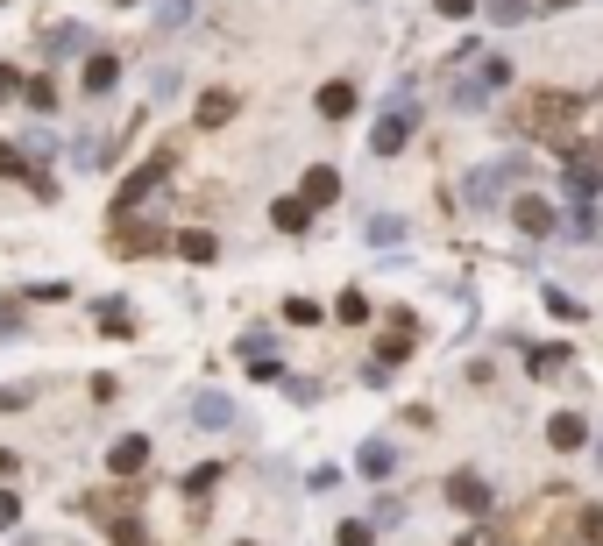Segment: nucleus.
Masks as SVG:
<instances>
[{
  "instance_id": "obj_1",
  "label": "nucleus",
  "mask_w": 603,
  "mask_h": 546,
  "mask_svg": "<svg viewBox=\"0 0 603 546\" xmlns=\"http://www.w3.org/2000/svg\"><path fill=\"white\" fill-rule=\"evenodd\" d=\"M412 128H419V114L391 100V107H384V121H376V128H369V149H376V156H398V149L412 142Z\"/></svg>"
},
{
  "instance_id": "obj_2",
  "label": "nucleus",
  "mask_w": 603,
  "mask_h": 546,
  "mask_svg": "<svg viewBox=\"0 0 603 546\" xmlns=\"http://www.w3.org/2000/svg\"><path fill=\"white\" fill-rule=\"evenodd\" d=\"M164 178H171V156H157V164H142V171H135V178H128V185L114 192V220H128V213H135V206H142L149 192H157Z\"/></svg>"
},
{
  "instance_id": "obj_3",
  "label": "nucleus",
  "mask_w": 603,
  "mask_h": 546,
  "mask_svg": "<svg viewBox=\"0 0 603 546\" xmlns=\"http://www.w3.org/2000/svg\"><path fill=\"white\" fill-rule=\"evenodd\" d=\"M596 178H603V149H596V142H582V149L568 156V192H575V206H589V199H596Z\"/></svg>"
},
{
  "instance_id": "obj_4",
  "label": "nucleus",
  "mask_w": 603,
  "mask_h": 546,
  "mask_svg": "<svg viewBox=\"0 0 603 546\" xmlns=\"http://www.w3.org/2000/svg\"><path fill=\"white\" fill-rule=\"evenodd\" d=\"M568 121H575V93H540L533 100V128L540 135H568Z\"/></svg>"
},
{
  "instance_id": "obj_5",
  "label": "nucleus",
  "mask_w": 603,
  "mask_h": 546,
  "mask_svg": "<svg viewBox=\"0 0 603 546\" xmlns=\"http://www.w3.org/2000/svg\"><path fill=\"white\" fill-rule=\"evenodd\" d=\"M192 419H199L206 433H220V426L235 419V398H228V390H199V398H192Z\"/></svg>"
},
{
  "instance_id": "obj_6",
  "label": "nucleus",
  "mask_w": 603,
  "mask_h": 546,
  "mask_svg": "<svg viewBox=\"0 0 603 546\" xmlns=\"http://www.w3.org/2000/svg\"><path fill=\"white\" fill-rule=\"evenodd\" d=\"M355 468H362L369 483H384L391 468H398V454H391V440H362V447H355Z\"/></svg>"
},
{
  "instance_id": "obj_7",
  "label": "nucleus",
  "mask_w": 603,
  "mask_h": 546,
  "mask_svg": "<svg viewBox=\"0 0 603 546\" xmlns=\"http://www.w3.org/2000/svg\"><path fill=\"white\" fill-rule=\"evenodd\" d=\"M547 440H554L561 454H575V447L589 440V419H582V412H554V419H547Z\"/></svg>"
},
{
  "instance_id": "obj_8",
  "label": "nucleus",
  "mask_w": 603,
  "mask_h": 546,
  "mask_svg": "<svg viewBox=\"0 0 603 546\" xmlns=\"http://www.w3.org/2000/svg\"><path fill=\"white\" fill-rule=\"evenodd\" d=\"M511 220H518L525 234H554V206H547V199H533V192L511 199Z\"/></svg>"
},
{
  "instance_id": "obj_9",
  "label": "nucleus",
  "mask_w": 603,
  "mask_h": 546,
  "mask_svg": "<svg viewBox=\"0 0 603 546\" xmlns=\"http://www.w3.org/2000/svg\"><path fill=\"white\" fill-rule=\"evenodd\" d=\"M142 461H149V440H142V433L114 440V454H107V468H114V476H142Z\"/></svg>"
},
{
  "instance_id": "obj_10",
  "label": "nucleus",
  "mask_w": 603,
  "mask_h": 546,
  "mask_svg": "<svg viewBox=\"0 0 603 546\" xmlns=\"http://www.w3.org/2000/svg\"><path fill=\"white\" fill-rule=\"evenodd\" d=\"M504 178H518V164H490V171H476V178H469V192H462V199H469V206H490V199H497V185H504Z\"/></svg>"
},
{
  "instance_id": "obj_11",
  "label": "nucleus",
  "mask_w": 603,
  "mask_h": 546,
  "mask_svg": "<svg viewBox=\"0 0 603 546\" xmlns=\"http://www.w3.org/2000/svg\"><path fill=\"white\" fill-rule=\"evenodd\" d=\"M447 497H455L462 511H476V518L490 511V483H483V476H455V483H447Z\"/></svg>"
},
{
  "instance_id": "obj_12",
  "label": "nucleus",
  "mask_w": 603,
  "mask_h": 546,
  "mask_svg": "<svg viewBox=\"0 0 603 546\" xmlns=\"http://www.w3.org/2000/svg\"><path fill=\"white\" fill-rule=\"evenodd\" d=\"M327 199H341V171L334 164H313L306 171V206H327Z\"/></svg>"
},
{
  "instance_id": "obj_13",
  "label": "nucleus",
  "mask_w": 603,
  "mask_h": 546,
  "mask_svg": "<svg viewBox=\"0 0 603 546\" xmlns=\"http://www.w3.org/2000/svg\"><path fill=\"white\" fill-rule=\"evenodd\" d=\"M320 114H327V121H348V114H355V86H348V78L320 86Z\"/></svg>"
},
{
  "instance_id": "obj_14",
  "label": "nucleus",
  "mask_w": 603,
  "mask_h": 546,
  "mask_svg": "<svg viewBox=\"0 0 603 546\" xmlns=\"http://www.w3.org/2000/svg\"><path fill=\"white\" fill-rule=\"evenodd\" d=\"M228 121H235V93L220 86V93H206V100H199V128H228Z\"/></svg>"
},
{
  "instance_id": "obj_15",
  "label": "nucleus",
  "mask_w": 603,
  "mask_h": 546,
  "mask_svg": "<svg viewBox=\"0 0 603 546\" xmlns=\"http://www.w3.org/2000/svg\"><path fill=\"white\" fill-rule=\"evenodd\" d=\"M270 220H277L284 234H306V227H313V206H306V199H277V206H270Z\"/></svg>"
},
{
  "instance_id": "obj_16",
  "label": "nucleus",
  "mask_w": 603,
  "mask_h": 546,
  "mask_svg": "<svg viewBox=\"0 0 603 546\" xmlns=\"http://www.w3.org/2000/svg\"><path fill=\"white\" fill-rule=\"evenodd\" d=\"M114 78H121V57H86V93H114Z\"/></svg>"
},
{
  "instance_id": "obj_17",
  "label": "nucleus",
  "mask_w": 603,
  "mask_h": 546,
  "mask_svg": "<svg viewBox=\"0 0 603 546\" xmlns=\"http://www.w3.org/2000/svg\"><path fill=\"white\" fill-rule=\"evenodd\" d=\"M405 242V220L398 213H369V249H398Z\"/></svg>"
},
{
  "instance_id": "obj_18",
  "label": "nucleus",
  "mask_w": 603,
  "mask_h": 546,
  "mask_svg": "<svg viewBox=\"0 0 603 546\" xmlns=\"http://www.w3.org/2000/svg\"><path fill=\"white\" fill-rule=\"evenodd\" d=\"M178 256H185V263H213V256H220V242L192 227V234H178Z\"/></svg>"
},
{
  "instance_id": "obj_19",
  "label": "nucleus",
  "mask_w": 603,
  "mask_h": 546,
  "mask_svg": "<svg viewBox=\"0 0 603 546\" xmlns=\"http://www.w3.org/2000/svg\"><path fill=\"white\" fill-rule=\"evenodd\" d=\"M490 22H533V0H490Z\"/></svg>"
},
{
  "instance_id": "obj_20",
  "label": "nucleus",
  "mask_w": 603,
  "mask_h": 546,
  "mask_svg": "<svg viewBox=\"0 0 603 546\" xmlns=\"http://www.w3.org/2000/svg\"><path fill=\"white\" fill-rule=\"evenodd\" d=\"M50 50H57V57H71V50H86V29H79V22H64V29H50Z\"/></svg>"
},
{
  "instance_id": "obj_21",
  "label": "nucleus",
  "mask_w": 603,
  "mask_h": 546,
  "mask_svg": "<svg viewBox=\"0 0 603 546\" xmlns=\"http://www.w3.org/2000/svg\"><path fill=\"white\" fill-rule=\"evenodd\" d=\"M476 78H483L490 93H497V86H511V57H483V64H476Z\"/></svg>"
},
{
  "instance_id": "obj_22",
  "label": "nucleus",
  "mask_w": 603,
  "mask_h": 546,
  "mask_svg": "<svg viewBox=\"0 0 603 546\" xmlns=\"http://www.w3.org/2000/svg\"><path fill=\"white\" fill-rule=\"evenodd\" d=\"M334 312H341L348 327H362V320H369V298H362V291H341V305H334Z\"/></svg>"
},
{
  "instance_id": "obj_23",
  "label": "nucleus",
  "mask_w": 603,
  "mask_h": 546,
  "mask_svg": "<svg viewBox=\"0 0 603 546\" xmlns=\"http://www.w3.org/2000/svg\"><path fill=\"white\" fill-rule=\"evenodd\" d=\"M284 320H291V327H313L320 305H313V298H284Z\"/></svg>"
},
{
  "instance_id": "obj_24",
  "label": "nucleus",
  "mask_w": 603,
  "mask_h": 546,
  "mask_svg": "<svg viewBox=\"0 0 603 546\" xmlns=\"http://www.w3.org/2000/svg\"><path fill=\"white\" fill-rule=\"evenodd\" d=\"M561 362H568V348H533V376H561Z\"/></svg>"
},
{
  "instance_id": "obj_25",
  "label": "nucleus",
  "mask_w": 603,
  "mask_h": 546,
  "mask_svg": "<svg viewBox=\"0 0 603 546\" xmlns=\"http://www.w3.org/2000/svg\"><path fill=\"white\" fill-rule=\"evenodd\" d=\"M22 93H29V107H43V114L57 107V86H50V78H29V86H22Z\"/></svg>"
},
{
  "instance_id": "obj_26",
  "label": "nucleus",
  "mask_w": 603,
  "mask_h": 546,
  "mask_svg": "<svg viewBox=\"0 0 603 546\" xmlns=\"http://www.w3.org/2000/svg\"><path fill=\"white\" fill-rule=\"evenodd\" d=\"M157 22H164V29H185V22H192V0H164Z\"/></svg>"
},
{
  "instance_id": "obj_27",
  "label": "nucleus",
  "mask_w": 603,
  "mask_h": 546,
  "mask_svg": "<svg viewBox=\"0 0 603 546\" xmlns=\"http://www.w3.org/2000/svg\"><path fill=\"white\" fill-rule=\"evenodd\" d=\"M582 539H589V546H603V504H589V511H582Z\"/></svg>"
},
{
  "instance_id": "obj_28",
  "label": "nucleus",
  "mask_w": 603,
  "mask_h": 546,
  "mask_svg": "<svg viewBox=\"0 0 603 546\" xmlns=\"http://www.w3.org/2000/svg\"><path fill=\"white\" fill-rule=\"evenodd\" d=\"M547 305L561 312V320H582V298H568V291H547Z\"/></svg>"
},
{
  "instance_id": "obj_29",
  "label": "nucleus",
  "mask_w": 603,
  "mask_h": 546,
  "mask_svg": "<svg viewBox=\"0 0 603 546\" xmlns=\"http://www.w3.org/2000/svg\"><path fill=\"white\" fill-rule=\"evenodd\" d=\"M334 539H341V546H369V539H376V532H369V525H355V518H348V525H341V532H334Z\"/></svg>"
},
{
  "instance_id": "obj_30",
  "label": "nucleus",
  "mask_w": 603,
  "mask_h": 546,
  "mask_svg": "<svg viewBox=\"0 0 603 546\" xmlns=\"http://www.w3.org/2000/svg\"><path fill=\"white\" fill-rule=\"evenodd\" d=\"M15 93H22V71H15V64H0V100H15Z\"/></svg>"
},
{
  "instance_id": "obj_31",
  "label": "nucleus",
  "mask_w": 603,
  "mask_h": 546,
  "mask_svg": "<svg viewBox=\"0 0 603 546\" xmlns=\"http://www.w3.org/2000/svg\"><path fill=\"white\" fill-rule=\"evenodd\" d=\"M455 546H504V539H497V532H490V525H476V532H462V539H455Z\"/></svg>"
},
{
  "instance_id": "obj_32",
  "label": "nucleus",
  "mask_w": 603,
  "mask_h": 546,
  "mask_svg": "<svg viewBox=\"0 0 603 546\" xmlns=\"http://www.w3.org/2000/svg\"><path fill=\"white\" fill-rule=\"evenodd\" d=\"M8 525H22V504H15L8 490H0V532H8Z\"/></svg>"
},
{
  "instance_id": "obj_33",
  "label": "nucleus",
  "mask_w": 603,
  "mask_h": 546,
  "mask_svg": "<svg viewBox=\"0 0 603 546\" xmlns=\"http://www.w3.org/2000/svg\"><path fill=\"white\" fill-rule=\"evenodd\" d=\"M433 8H440V15H447V22H462V15H469V8H476V0H433Z\"/></svg>"
},
{
  "instance_id": "obj_34",
  "label": "nucleus",
  "mask_w": 603,
  "mask_h": 546,
  "mask_svg": "<svg viewBox=\"0 0 603 546\" xmlns=\"http://www.w3.org/2000/svg\"><path fill=\"white\" fill-rule=\"evenodd\" d=\"M596 468H603V433H596Z\"/></svg>"
},
{
  "instance_id": "obj_35",
  "label": "nucleus",
  "mask_w": 603,
  "mask_h": 546,
  "mask_svg": "<svg viewBox=\"0 0 603 546\" xmlns=\"http://www.w3.org/2000/svg\"><path fill=\"white\" fill-rule=\"evenodd\" d=\"M547 8H575V0H547Z\"/></svg>"
},
{
  "instance_id": "obj_36",
  "label": "nucleus",
  "mask_w": 603,
  "mask_h": 546,
  "mask_svg": "<svg viewBox=\"0 0 603 546\" xmlns=\"http://www.w3.org/2000/svg\"><path fill=\"white\" fill-rule=\"evenodd\" d=\"M121 8H135V0H121Z\"/></svg>"
},
{
  "instance_id": "obj_37",
  "label": "nucleus",
  "mask_w": 603,
  "mask_h": 546,
  "mask_svg": "<svg viewBox=\"0 0 603 546\" xmlns=\"http://www.w3.org/2000/svg\"><path fill=\"white\" fill-rule=\"evenodd\" d=\"M242 546H249V539H242Z\"/></svg>"
}]
</instances>
